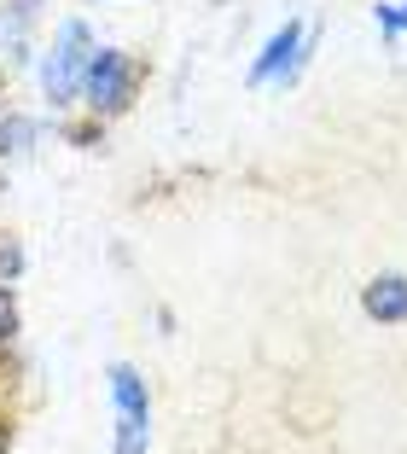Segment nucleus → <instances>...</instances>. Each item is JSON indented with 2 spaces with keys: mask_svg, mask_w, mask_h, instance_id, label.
<instances>
[{
  "mask_svg": "<svg viewBox=\"0 0 407 454\" xmlns=\"http://www.w3.org/2000/svg\"><path fill=\"white\" fill-rule=\"evenodd\" d=\"M140 82H145V65L134 53H122V47H93L88 76H82V111L99 117V122H117L122 111H134Z\"/></svg>",
  "mask_w": 407,
  "mask_h": 454,
  "instance_id": "nucleus-1",
  "label": "nucleus"
},
{
  "mask_svg": "<svg viewBox=\"0 0 407 454\" xmlns=\"http://www.w3.org/2000/svg\"><path fill=\"white\" fill-rule=\"evenodd\" d=\"M93 47H99V35H93L88 18H65V24H59L53 53L41 59V94H47V106H53V111L82 106V76H88Z\"/></svg>",
  "mask_w": 407,
  "mask_h": 454,
  "instance_id": "nucleus-2",
  "label": "nucleus"
},
{
  "mask_svg": "<svg viewBox=\"0 0 407 454\" xmlns=\"http://www.w3.org/2000/svg\"><path fill=\"white\" fill-rule=\"evenodd\" d=\"M315 47H320V29L309 18H286L262 41V53L250 59V88H297L309 59H315Z\"/></svg>",
  "mask_w": 407,
  "mask_h": 454,
  "instance_id": "nucleus-3",
  "label": "nucleus"
},
{
  "mask_svg": "<svg viewBox=\"0 0 407 454\" xmlns=\"http://www.w3.org/2000/svg\"><path fill=\"white\" fill-rule=\"evenodd\" d=\"M111 408H117V437H111V454H145L152 449V390H145L140 367L134 361H111Z\"/></svg>",
  "mask_w": 407,
  "mask_h": 454,
  "instance_id": "nucleus-4",
  "label": "nucleus"
},
{
  "mask_svg": "<svg viewBox=\"0 0 407 454\" xmlns=\"http://www.w3.org/2000/svg\"><path fill=\"white\" fill-rule=\"evenodd\" d=\"M361 315L379 326H407V274H395V268L372 274L361 286Z\"/></svg>",
  "mask_w": 407,
  "mask_h": 454,
  "instance_id": "nucleus-5",
  "label": "nucleus"
},
{
  "mask_svg": "<svg viewBox=\"0 0 407 454\" xmlns=\"http://www.w3.org/2000/svg\"><path fill=\"white\" fill-rule=\"evenodd\" d=\"M41 140V122L24 117V111H0V163L29 158V146Z\"/></svg>",
  "mask_w": 407,
  "mask_h": 454,
  "instance_id": "nucleus-6",
  "label": "nucleus"
},
{
  "mask_svg": "<svg viewBox=\"0 0 407 454\" xmlns=\"http://www.w3.org/2000/svg\"><path fill=\"white\" fill-rule=\"evenodd\" d=\"M35 12H41V0H6V12H0V41H24V29L35 24Z\"/></svg>",
  "mask_w": 407,
  "mask_h": 454,
  "instance_id": "nucleus-7",
  "label": "nucleus"
},
{
  "mask_svg": "<svg viewBox=\"0 0 407 454\" xmlns=\"http://www.w3.org/2000/svg\"><path fill=\"white\" fill-rule=\"evenodd\" d=\"M24 333V309H18V286L0 280V349L12 344V338Z\"/></svg>",
  "mask_w": 407,
  "mask_h": 454,
  "instance_id": "nucleus-8",
  "label": "nucleus"
},
{
  "mask_svg": "<svg viewBox=\"0 0 407 454\" xmlns=\"http://www.w3.org/2000/svg\"><path fill=\"white\" fill-rule=\"evenodd\" d=\"M372 24H379L384 41H402L407 35V0H379L372 6Z\"/></svg>",
  "mask_w": 407,
  "mask_h": 454,
  "instance_id": "nucleus-9",
  "label": "nucleus"
},
{
  "mask_svg": "<svg viewBox=\"0 0 407 454\" xmlns=\"http://www.w3.org/2000/svg\"><path fill=\"white\" fill-rule=\"evenodd\" d=\"M65 140H70L76 152L106 146V122H99V117H88V122H65Z\"/></svg>",
  "mask_w": 407,
  "mask_h": 454,
  "instance_id": "nucleus-10",
  "label": "nucleus"
},
{
  "mask_svg": "<svg viewBox=\"0 0 407 454\" xmlns=\"http://www.w3.org/2000/svg\"><path fill=\"white\" fill-rule=\"evenodd\" d=\"M18 274H24V245H18L12 233H0V280L18 286Z\"/></svg>",
  "mask_w": 407,
  "mask_h": 454,
  "instance_id": "nucleus-11",
  "label": "nucleus"
},
{
  "mask_svg": "<svg viewBox=\"0 0 407 454\" xmlns=\"http://www.w3.org/2000/svg\"><path fill=\"white\" fill-rule=\"evenodd\" d=\"M0 454H12V426L0 419Z\"/></svg>",
  "mask_w": 407,
  "mask_h": 454,
  "instance_id": "nucleus-12",
  "label": "nucleus"
}]
</instances>
